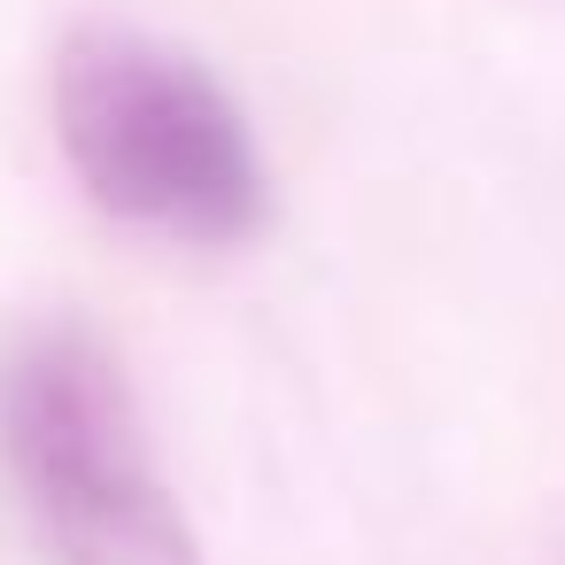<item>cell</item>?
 Wrapping results in <instances>:
<instances>
[{
    "instance_id": "obj_1",
    "label": "cell",
    "mask_w": 565,
    "mask_h": 565,
    "mask_svg": "<svg viewBox=\"0 0 565 565\" xmlns=\"http://www.w3.org/2000/svg\"><path fill=\"white\" fill-rule=\"evenodd\" d=\"M47 117L94 210L171 233L241 241L264 217V148L233 86L140 24H71L47 78Z\"/></svg>"
},
{
    "instance_id": "obj_2",
    "label": "cell",
    "mask_w": 565,
    "mask_h": 565,
    "mask_svg": "<svg viewBox=\"0 0 565 565\" xmlns=\"http://www.w3.org/2000/svg\"><path fill=\"white\" fill-rule=\"evenodd\" d=\"M0 457L63 565H202L117 349L47 318L0 356Z\"/></svg>"
}]
</instances>
